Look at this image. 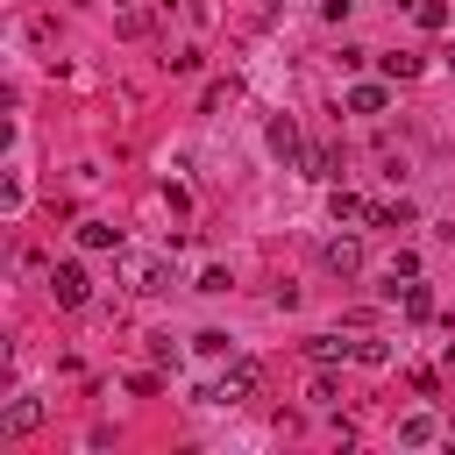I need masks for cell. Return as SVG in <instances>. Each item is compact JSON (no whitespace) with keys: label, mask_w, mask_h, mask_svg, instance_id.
<instances>
[{"label":"cell","mask_w":455,"mask_h":455,"mask_svg":"<svg viewBox=\"0 0 455 455\" xmlns=\"http://www.w3.org/2000/svg\"><path fill=\"white\" fill-rule=\"evenodd\" d=\"M398 277H419V256H412V249H398V256H391V284H384L391 299H398Z\"/></svg>","instance_id":"16"},{"label":"cell","mask_w":455,"mask_h":455,"mask_svg":"<svg viewBox=\"0 0 455 455\" xmlns=\"http://www.w3.org/2000/svg\"><path fill=\"white\" fill-rule=\"evenodd\" d=\"M121 36H149V7H142V0L121 7Z\"/></svg>","instance_id":"18"},{"label":"cell","mask_w":455,"mask_h":455,"mask_svg":"<svg viewBox=\"0 0 455 455\" xmlns=\"http://www.w3.org/2000/svg\"><path fill=\"white\" fill-rule=\"evenodd\" d=\"M327 213H334V228H341V220H370V206H363V199H355L348 185H334V199H327Z\"/></svg>","instance_id":"11"},{"label":"cell","mask_w":455,"mask_h":455,"mask_svg":"<svg viewBox=\"0 0 455 455\" xmlns=\"http://www.w3.org/2000/svg\"><path fill=\"white\" fill-rule=\"evenodd\" d=\"M270 156H277L284 171H306V142H299V121H291V114L270 121Z\"/></svg>","instance_id":"2"},{"label":"cell","mask_w":455,"mask_h":455,"mask_svg":"<svg viewBox=\"0 0 455 455\" xmlns=\"http://www.w3.org/2000/svg\"><path fill=\"white\" fill-rule=\"evenodd\" d=\"M192 348H199V355H228V334H220V327H206V334H192Z\"/></svg>","instance_id":"19"},{"label":"cell","mask_w":455,"mask_h":455,"mask_svg":"<svg viewBox=\"0 0 455 455\" xmlns=\"http://www.w3.org/2000/svg\"><path fill=\"white\" fill-rule=\"evenodd\" d=\"M78 242H85V249H121V228H107V220H85V228H78Z\"/></svg>","instance_id":"13"},{"label":"cell","mask_w":455,"mask_h":455,"mask_svg":"<svg viewBox=\"0 0 455 455\" xmlns=\"http://www.w3.org/2000/svg\"><path fill=\"white\" fill-rule=\"evenodd\" d=\"M43 427V398H7V412H0V441H21V434H36Z\"/></svg>","instance_id":"4"},{"label":"cell","mask_w":455,"mask_h":455,"mask_svg":"<svg viewBox=\"0 0 455 455\" xmlns=\"http://www.w3.org/2000/svg\"><path fill=\"white\" fill-rule=\"evenodd\" d=\"M320 263H327L334 277H355V270H363V242H355V235H334V242H320Z\"/></svg>","instance_id":"5"},{"label":"cell","mask_w":455,"mask_h":455,"mask_svg":"<svg viewBox=\"0 0 455 455\" xmlns=\"http://www.w3.org/2000/svg\"><path fill=\"white\" fill-rule=\"evenodd\" d=\"M384 107H391V92H384V85H370V78H363V85H348V114H384Z\"/></svg>","instance_id":"9"},{"label":"cell","mask_w":455,"mask_h":455,"mask_svg":"<svg viewBox=\"0 0 455 455\" xmlns=\"http://www.w3.org/2000/svg\"><path fill=\"white\" fill-rule=\"evenodd\" d=\"M121 7H135V0H121Z\"/></svg>","instance_id":"23"},{"label":"cell","mask_w":455,"mask_h":455,"mask_svg":"<svg viewBox=\"0 0 455 455\" xmlns=\"http://www.w3.org/2000/svg\"><path fill=\"white\" fill-rule=\"evenodd\" d=\"M256 384H263V370H256L249 355H235V363L220 370V384H213V391H199V398H206V405H242Z\"/></svg>","instance_id":"1"},{"label":"cell","mask_w":455,"mask_h":455,"mask_svg":"<svg viewBox=\"0 0 455 455\" xmlns=\"http://www.w3.org/2000/svg\"><path fill=\"white\" fill-rule=\"evenodd\" d=\"M384 64V78H419V64L427 57H412V50H391V57H377Z\"/></svg>","instance_id":"12"},{"label":"cell","mask_w":455,"mask_h":455,"mask_svg":"<svg viewBox=\"0 0 455 455\" xmlns=\"http://www.w3.org/2000/svg\"><path fill=\"white\" fill-rule=\"evenodd\" d=\"M405 313H412V320H427V313H434V291H427V284H412V277H405Z\"/></svg>","instance_id":"17"},{"label":"cell","mask_w":455,"mask_h":455,"mask_svg":"<svg viewBox=\"0 0 455 455\" xmlns=\"http://www.w3.org/2000/svg\"><path fill=\"white\" fill-rule=\"evenodd\" d=\"M412 21L419 28H448V0H412Z\"/></svg>","instance_id":"15"},{"label":"cell","mask_w":455,"mask_h":455,"mask_svg":"<svg viewBox=\"0 0 455 455\" xmlns=\"http://www.w3.org/2000/svg\"><path fill=\"white\" fill-rule=\"evenodd\" d=\"M355 363L384 370V363H391V341H377V334H355Z\"/></svg>","instance_id":"14"},{"label":"cell","mask_w":455,"mask_h":455,"mask_svg":"<svg viewBox=\"0 0 455 455\" xmlns=\"http://www.w3.org/2000/svg\"><path fill=\"white\" fill-rule=\"evenodd\" d=\"M50 299H57V306H71V313H78V306H85V299H92V277H85V270H78V263H57V270H50Z\"/></svg>","instance_id":"3"},{"label":"cell","mask_w":455,"mask_h":455,"mask_svg":"<svg viewBox=\"0 0 455 455\" xmlns=\"http://www.w3.org/2000/svg\"><path fill=\"white\" fill-rule=\"evenodd\" d=\"M306 398H313V405H334V377H327V363H320V377L306 384Z\"/></svg>","instance_id":"20"},{"label":"cell","mask_w":455,"mask_h":455,"mask_svg":"<svg viewBox=\"0 0 455 455\" xmlns=\"http://www.w3.org/2000/svg\"><path fill=\"white\" fill-rule=\"evenodd\" d=\"M398 441H405V448H427V441H441V419H434V412H405V419H398Z\"/></svg>","instance_id":"8"},{"label":"cell","mask_w":455,"mask_h":455,"mask_svg":"<svg viewBox=\"0 0 455 455\" xmlns=\"http://www.w3.org/2000/svg\"><path fill=\"white\" fill-rule=\"evenodd\" d=\"M128 284H135L142 299H156V291H171V270H164L156 256H128Z\"/></svg>","instance_id":"6"},{"label":"cell","mask_w":455,"mask_h":455,"mask_svg":"<svg viewBox=\"0 0 455 455\" xmlns=\"http://www.w3.org/2000/svg\"><path fill=\"white\" fill-rule=\"evenodd\" d=\"M348 7H355V0H320V14H327V21H348Z\"/></svg>","instance_id":"21"},{"label":"cell","mask_w":455,"mask_h":455,"mask_svg":"<svg viewBox=\"0 0 455 455\" xmlns=\"http://www.w3.org/2000/svg\"><path fill=\"white\" fill-rule=\"evenodd\" d=\"M306 355L334 370V363H355V341H341V334H313V341H306Z\"/></svg>","instance_id":"7"},{"label":"cell","mask_w":455,"mask_h":455,"mask_svg":"<svg viewBox=\"0 0 455 455\" xmlns=\"http://www.w3.org/2000/svg\"><path fill=\"white\" fill-rule=\"evenodd\" d=\"M306 178H327V185H334V178H341V156H334L327 142H313V149H306Z\"/></svg>","instance_id":"10"},{"label":"cell","mask_w":455,"mask_h":455,"mask_svg":"<svg viewBox=\"0 0 455 455\" xmlns=\"http://www.w3.org/2000/svg\"><path fill=\"white\" fill-rule=\"evenodd\" d=\"M448 71H455V50H448Z\"/></svg>","instance_id":"22"}]
</instances>
